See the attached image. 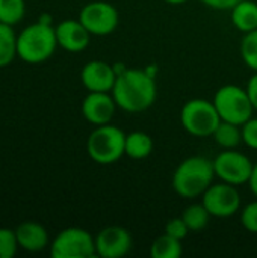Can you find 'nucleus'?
Masks as SVG:
<instances>
[{
	"mask_svg": "<svg viewBox=\"0 0 257 258\" xmlns=\"http://www.w3.org/2000/svg\"><path fill=\"white\" fill-rule=\"evenodd\" d=\"M126 133L111 124L97 125L86 141V151L89 157L98 165H112L124 154Z\"/></svg>",
	"mask_w": 257,
	"mask_h": 258,
	"instance_id": "obj_4",
	"label": "nucleus"
},
{
	"mask_svg": "<svg viewBox=\"0 0 257 258\" xmlns=\"http://www.w3.org/2000/svg\"><path fill=\"white\" fill-rule=\"evenodd\" d=\"M18 246L27 252H41L48 246L47 230L33 221H26L20 224L15 230Z\"/></svg>",
	"mask_w": 257,
	"mask_h": 258,
	"instance_id": "obj_15",
	"label": "nucleus"
},
{
	"mask_svg": "<svg viewBox=\"0 0 257 258\" xmlns=\"http://www.w3.org/2000/svg\"><path fill=\"white\" fill-rule=\"evenodd\" d=\"M248 184H250V189H251L253 195L257 198V163L253 166V172H251V175H250Z\"/></svg>",
	"mask_w": 257,
	"mask_h": 258,
	"instance_id": "obj_30",
	"label": "nucleus"
},
{
	"mask_svg": "<svg viewBox=\"0 0 257 258\" xmlns=\"http://www.w3.org/2000/svg\"><path fill=\"white\" fill-rule=\"evenodd\" d=\"M245 89H247V94H248V97H250V101H251L254 110H257V73H254V74L250 77V80H248Z\"/></svg>",
	"mask_w": 257,
	"mask_h": 258,
	"instance_id": "obj_29",
	"label": "nucleus"
},
{
	"mask_svg": "<svg viewBox=\"0 0 257 258\" xmlns=\"http://www.w3.org/2000/svg\"><path fill=\"white\" fill-rule=\"evenodd\" d=\"M126 156L133 160L147 159L153 151V139L145 132H132L126 135Z\"/></svg>",
	"mask_w": 257,
	"mask_h": 258,
	"instance_id": "obj_17",
	"label": "nucleus"
},
{
	"mask_svg": "<svg viewBox=\"0 0 257 258\" xmlns=\"http://www.w3.org/2000/svg\"><path fill=\"white\" fill-rule=\"evenodd\" d=\"M165 233L170 234L171 237H176L179 240H183V239H186V236L189 233V228L186 227L185 221L180 216V218H173V219H170L165 224Z\"/></svg>",
	"mask_w": 257,
	"mask_h": 258,
	"instance_id": "obj_26",
	"label": "nucleus"
},
{
	"mask_svg": "<svg viewBox=\"0 0 257 258\" xmlns=\"http://www.w3.org/2000/svg\"><path fill=\"white\" fill-rule=\"evenodd\" d=\"M242 130V141L248 148L257 150V118H250L244 125H241Z\"/></svg>",
	"mask_w": 257,
	"mask_h": 258,
	"instance_id": "obj_27",
	"label": "nucleus"
},
{
	"mask_svg": "<svg viewBox=\"0 0 257 258\" xmlns=\"http://www.w3.org/2000/svg\"><path fill=\"white\" fill-rule=\"evenodd\" d=\"M212 163H214L215 177L233 186H241L244 183H248L254 166V163L250 160L248 156H245L241 151H236L235 148L224 150L212 160Z\"/></svg>",
	"mask_w": 257,
	"mask_h": 258,
	"instance_id": "obj_8",
	"label": "nucleus"
},
{
	"mask_svg": "<svg viewBox=\"0 0 257 258\" xmlns=\"http://www.w3.org/2000/svg\"><path fill=\"white\" fill-rule=\"evenodd\" d=\"M241 56L248 68L257 73V29L245 33L241 42Z\"/></svg>",
	"mask_w": 257,
	"mask_h": 258,
	"instance_id": "obj_23",
	"label": "nucleus"
},
{
	"mask_svg": "<svg viewBox=\"0 0 257 258\" xmlns=\"http://www.w3.org/2000/svg\"><path fill=\"white\" fill-rule=\"evenodd\" d=\"M208 8L217 9V11H232V8L239 3L241 0H200Z\"/></svg>",
	"mask_w": 257,
	"mask_h": 258,
	"instance_id": "obj_28",
	"label": "nucleus"
},
{
	"mask_svg": "<svg viewBox=\"0 0 257 258\" xmlns=\"http://www.w3.org/2000/svg\"><path fill=\"white\" fill-rule=\"evenodd\" d=\"M117 103L109 92H89L82 103L83 118L94 125L109 124L115 115Z\"/></svg>",
	"mask_w": 257,
	"mask_h": 258,
	"instance_id": "obj_12",
	"label": "nucleus"
},
{
	"mask_svg": "<svg viewBox=\"0 0 257 258\" xmlns=\"http://www.w3.org/2000/svg\"><path fill=\"white\" fill-rule=\"evenodd\" d=\"M182 219L185 221L189 231H201L208 227L209 219H211V213L203 206V203L201 204H191L183 210Z\"/></svg>",
	"mask_w": 257,
	"mask_h": 258,
	"instance_id": "obj_21",
	"label": "nucleus"
},
{
	"mask_svg": "<svg viewBox=\"0 0 257 258\" xmlns=\"http://www.w3.org/2000/svg\"><path fill=\"white\" fill-rule=\"evenodd\" d=\"M50 255L53 258H92L97 255L95 237L79 227L65 228L53 239Z\"/></svg>",
	"mask_w": 257,
	"mask_h": 258,
	"instance_id": "obj_7",
	"label": "nucleus"
},
{
	"mask_svg": "<svg viewBox=\"0 0 257 258\" xmlns=\"http://www.w3.org/2000/svg\"><path fill=\"white\" fill-rule=\"evenodd\" d=\"M24 12V0H0V23L14 26L23 20Z\"/></svg>",
	"mask_w": 257,
	"mask_h": 258,
	"instance_id": "obj_22",
	"label": "nucleus"
},
{
	"mask_svg": "<svg viewBox=\"0 0 257 258\" xmlns=\"http://www.w3.org/2000/svg\"><path fill=\"white\" fill-rule=\"evenodd\" d=\"M132 245V234L118 225L106 227L95 236V251L101 258L124 257L130 252Z\"/></svg>",
	"mask_w": 257,
	"mask_h": 258,
	"instance_id": "obj_11",
	"label": "nucleus"
},
{
	"mask_svg": "<svg viewBox=\"0 0 257 258\" xmlns=\"http://www.w3.org/2000/svg\"><path fill=\"white\" fill-rule=\"evenodd\" d=\"M58 45L70 53L83 51L91 41V33L80 23V20H64L56 27Z\"/></svg>",
	"mask_w": 257,
	"mask_h": 258,
	"instance_id": "obj_14",
	"label": "nucleus"
},
{
	"mask_svg": "<svg viewBox=\"0 0 257 258\" xmlns=\"http://www.w3.org/2000/svg\"><path fill=\"white\" fill-rule=\"evenodd\" d=\"M212 138L220 147H223L226 150H232L241 144L242 130H241V125H236V124H232L227 121H221L218 124V127L215 128Z\"/></svg>",
	"mask_w": 257,
	"mask_h": 258,
	"instance_id": "obj_18",
	"label": "nucleus"
},
{
	"mask_svg": "<svg viewBox=\"0 0 257 258\" xmlns=\"http://www.w3.org/2000/svg\"><path fill=\"white\" fill-rule=\"evenodd\" d=\"M214 104L221 121L244 125L254 112L247 89L238 85H224L214 95Z\"/></svg>",
	"mask_w": 257,
	"mask_h": 258,
	"instance_id": "obj_5",
	"label": "nucleus"
},
{
	"mask_svg": "<svg viewBox=\"0 0 257 258\" xmlns=\"http://www.w3.org/2000/svg\"><path fill=\"white\" fill-rule=\"evenodd\" d=\"M232 23L242 32L248 33L257 29V3L253 0H241L232 8Z\"/></svg>",
	"mask_w": 257,
	"mask_h": 258,
	"instance_id": "obj_16",
	"label": "nucleus"
},
{
	"mask_svg": "<svg viewBox=\"0 0 257 258\" xmlns=\"http://www.w3.org/2000/svg\"><path fill=\"white\" fill-rule=\"evenodd\" d=\"M182 240L171 237L164 233L156 237L150 248V255L153 258H179L182 255Z\"/></svg>",
	"mask_w": 257,
	"mask_h": 258,
	"instance_id": "obj_19",
	"label": "nucleus"
},
{
	"mask_svg": "<svg viewBox=\"0 0 257 258\" xmlns=\"http://www.w3.org/2000/svg\"><path fill=\"white\" fill-rule=\"evenodd\" d=\"M215 177L212 160L203 156H192L185 159L173 174V189L174 192L186 200H194L203 197V194L211 187Z\"/></svg>",
	"mask_w": 257,
	"mask_h": 258,
	"instance_id": "obj_2",
	"label": "nucleus"
},
{
	"mask_svg": "<svg viewBox=\"0 0 257 258\" xmlns=\"http://www.w3.org/2000/svg\"><path fill=\"white\" fill-rule=\"evenodd\" d=\"M58 47L56 30L52 24L36 21L17 35V56L27 63H41L50 59Z\"/></svg>",
	"mask_w": 257,
	"mask_h": 258,
	"instance_id": "obj_3",
	"label": "nucleus"
},
{
	"mask_svg": "<svg viewBox=\"0 0 257 258\" xmlns=\"http://www.w3.org/2000/svg\"><path fill=\"white\" fill-rule=\"evenodd\" d=\"M80 80L89 92H111L117 80V73L114 65L108 62L91 60L82 68Z\"/></svg>",
	"mask_w": 257,
	"mask_h": 258,
	"instance_id": "obj_13",
	"label": "nucleus"
},
{
	"mask_svg": "<svg viewBox=\"0 0 257 258\" xmlns=\"http://www.w3.org/2000/svg\"><path fill=\"white\" fill-rule=\"evenodd\" d=\"M79 20L91 35L106 36L117 29L120 15L114 5L97 0V2L86 3L80 9Z\"/></svg>",
	"mask_w": 257,
	"mask_h": 258,
	"instance_id": "obj_9",
	"label": "nucleus"
},
{
	"mask_svg": "<svg viewBox=\"0 0 257 258\" xmlns=\"http://www.w3.org/2000/svg\"><path fill=\"white\" fill-rule=\"evenodd\" d=\"M164 2H167V3H170V5H182V3H185V2H188V0H164Z\"/></svg>",
	"mask_w": 257,
	"mask_h": 258,
	"instance_id": "obj_32",
	"label": "nucleus"
},
{
	"mask_svg": "<svg viewBox=\"0 0 257 258\" xmlns=\"http://www.w3.org/2000/svg\"><path fill=\"white\" fill-rule=\"evenodd\" d=\"M18 240L14 230L0 228V258H12L17 254Z\"/></svg>",
	"mask_w": 257,
	"mask_h": 258,
	"instance_id": "obj_24",
	"label": "nucleus"
},
{
	"mask_svg": "<svg viewBox=\"0 0 257 258\" xmlns=\"http://www.w3.org/2000/svg\"><path fill=\"white\" fill-rule=\"evenodd\" d=\"M180 122L183 128L195 138L212 136L221 118L214 101L204 98H192L186 101L180 112Z\"/></svg>",
	"mask_w": 257,
	"mask_h": 258,
	"instance_id": "obj_6",
	"label": "nucleus"
},
{
	"mask_svg": "<svg viewBox=\"0 0 257 258\" xmlns=\"http://www.w3.org/2000/svg\"><path fill=\"white\" fill-rule=\"evenodd\" d=\"M38 21L45 23V24H52V17H50L48 14H42V15L39 17V20H38Z\"/></svg>",
	"mask_w": 257,
	"mask_h": 258,
	"instance_id": "obj_31",
	"label": "nucleus"
},
{
	"mask_svg": "<svg viewBox=\"0 0 257 258\" xmlns=\"http://www.w3.org/2000/svg\"><path fill=\"white\" fill-rule=\"evenodd\" d=\"M117 106L129 113H141L153 106L158 97L155 76L147 70L126 68L117 76L111 91Z\"/></svg>",
	"mask_w": 257,
	"mask_h": 258,
	"instance_id": "obj_1",
	"label": "nucleus"
},
{
	"mask_svg": "<svg viewBox=\"0 0 257 258\" xmlns=\"http://www.w3.org/2000/svg\"><path fill=\"white\" fill-rule=\"evenodd\" d=\"M203 206L208 209L211 216L229 218L238 213L241 209V197L236 186L229 183L211 184V187L203 194Z\"/></svg>",
	"mask_w": 257,
	"mask_h": 258,
	"instance_id": "obj_10",
	"label": "nucleus"
},
{
	"mask_svg": "<svg viewBox=\"0 0 257 258\" xmlns=\"http://www.w3.org/2000/svg\"><path fill=\"white\" fill-rule=\"evenodd\" d=\"M17 56V35L12 26L0 23V68L8 67Z\"/></svg>",
	"mask_w": 257,
	"mask_h": 258,
	"instance_id": "obj_20",
	"label": "nucleus"
},
{
	"mask_svg": "<svg viewBox=\"0 0 257 258\" xmlns=\"http://www.w3.org/2000/svg\"><path fill=\"white\" fill-rule=\"evenodd\" d=\"M241 222L247 231L257 234V200L244 207L241 213Z\"/></svg>",
	"mask_w": 257,
	"mask_h": 258,
	"instance_id": "obj_25",
	"label": "nucleus"
}]
</instances>
